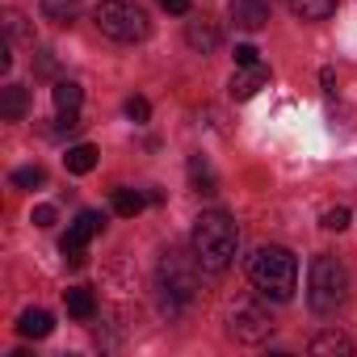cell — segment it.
Here are the masks:
<instances>
[{"instance_id": "cell-23", "label": "cell", "mask_w": 357, "mask_h": 357, "mask_svg": "<svg viewBox=\"0 0 357 357\" xmlns=\"http://www.w3.org/2000/svg\"><path fill=\"white\" fill-rule=\"evenodd\" d=\"M349 219H353V215H349L344 206H332V211H324V227H328V231H344V227H349Z\"/></svg>"}, {"instance_id": "cell-13", "label": "cell", "mask_w": 357, "mask_h": 357, "mask_svg": "<svg viewBox=\"0 0 357 357\" xmlns=\"http://www.w3.org/2000/svg\"><path fill=\"white\" fill-rule=\"evenodd\" d=\"M26 109H30V93L22 84H5V89H0V114H5L9 122H22Z\"/></svg>"}, {"instance_id": "cell-11", "label": "cell", "mask_w": 357, "mask_h": 357, "mask_svg": "<svg viewBox=\"0 0 357 357\" xmlns=\"http://www.w3.org/2000/svg\"><path fill=\"white\" fill-rule=\"evenodd\" d=\"M315 357H349L353 353V340L344 336V332H336V328H328V332H319V336H311V344H307Z\"/></svg>"}, {"instance_id": "cell-26", "label": "cell", "mask_w": 357, "mask_h": 357, "mask_svg": "<svg viewBox=\"0 0 357 357\" xmlns=\"http://www.w3.org/2000/svg\"><path fill=\"white\" fill-rule=\"evenodd\" d=\"M55 122H59L55 135H72V130H80V114H59Z\"/></svg>"}, {"instance_id": "cell-29", "label": "cell", "mask_w": 357, "mask_h": 357, "mask_svg": "<svg viewBox=\"0 0 357 357\" xmlns=\"http://www.w3.org/2000/svg\"><path fill=\"white\" fill-rule=\"evenodd\" d=\"M319 84H324V93H336V72L324 68V72H319Z\"/></svg>"}, {"instance_id": "cell-4", "label": "cell", "mask_w": 357, "mask_h": 357, "mask_svg": "<svg viewBox=\"0 0 357 357\" xmlns=\"http://www.w3.org/2000/svg\"><path fill=\"white\" fill-rule=\"evenodd\" d=\"M93 22L114 43H143L147 30H151L147 13L139 5H130V0H101V5L93 9Z\"/></svg>"}, {"instance_id": "cell-25", "label": "cell", "mask_w": 357, "mask_h": 357, "mask_svg": "<svg viewBox=\"0 0 357 357\" xmlns=\"http://www.w3.org/2000/svg\"><path fill=\"white\" fill-rule=\"evenodd\" d=\"M252 63H261V51L252 43H240L236 47V68H252Z\"/></svg>"}, {"instance_id": "cell-17", "label": "cell", "mask_w": 357, "mask_h": 357, "mask_svg": "<svg viewBox=\"0 0 357 357\" xmlns=\"http://www.w3.org/2000/svg\"><path fill=\"white\" fill-rule=\"evenodd\" d=\"M63 164H68V172L84 176V172H93V168H97V147H93V143H76V147H68Z\"/></svg>"}, {"instance_id": "cell-21", "label": "cell", "mask_w": 357, "mask_h": 357, "mask_svg": "<svg viewBox=\"0 0 357 357\" xmlns=\"http://www.w3.org/2000/svg\"><path fill=\"white\" fill-rule=\"evenodd\" d=\"M139 211H143V194L139 190H114V215L135 219Z\"/></svg>"}, {"instance_id": "cell-27", "label": "cell", "mask_w": 357, "mask_h": 357, "mask_svg": "<svg viewBox=\"0 0 357 357\" xmlns=\"http://www.w3.org/2000/svg\"><path fill=\"white\" fill-rule=\"evenodd\" d=\"M55 206H34V227H55Z\"/></svg>"}, {"instance_id": "cell-12", "label": "cell", "mask_w": 357, "mask_h": 357, "mask_svg": "<svg viewBox=\"0 0 357 357\" xmlns=\"http://www.w3.org/2000/svg\"><path fill=\"white\" fill-rule=\"evenodd\" d=\"M51 328H55V319H51V311H43V307H30V311L17 315V332H22L26 340H43V336H51Z\"/></svg>"}, {"instance_id": "cell-6", "label": "cell", "mask_w": 357, "mask_h": 357, "mask_svg": "<svg viewBox=\"0 0 357 357\" xmlns=\"http://www.w3.org/2000/svg\"><path fill=\"white\" fill-rule=\"evenodd\" d=\"M194 294H198L194 269H185L176 252H164V261H160V298H164V311H181L185 303H194Z\"/></svg>"}, {"instance_id": "cell-1", "label": "cell", "mask_w": 357, "mask_h": 357, "mask_svg": "<svg viewBox=\"0 0 357 357\" xmlns=\"http://www.w3.org/2000/svg\"><path fill=\"white\" fill-rule=\"evenodd\" d=\"M190 244H194V265L202 273H223L236 261L240 227H236V219L227 211H206V215H198Z\"/></svg>"}, {"instance_id": "cell-7", "label": "cell", "mask_w": 357, "mask_h": 357, "mask_svg": "<svg viewBox=\"0 0 357 357\" xmlns=\"http://www.w3.org/2000/svg\"><path fill=\"white\" fill-rule=\"evenodd\" d=\"M101 227H105V215L101 211H80L76 215V223H72V231L63 236V244H59V252H63V261L72 265V269H80L84 265V244L93 240V236H101Z\"/></svg>"}, {"instance_id": "cell-28", "label": "cell", "mask_w": 357, "mask_h": 357, "mask_svg": "<svg viewBox=\"0 0 357 357\" xmlns=\"http://www.w3.org/2000/svg\"><path fill=\"white\" fill-rule=\"evenodd\" d=\"M160 9H164V13H176V17H185V13H190V0H160Z\"/></svg>"}, {"instance_id": "cell-18", "label": "cell", "mask_w": 357, "mask_h": 357, "mask_svg": "<svg viewBox=\"0 0 357 357\" xmlns=\"http://www.w3.org/2000/svg\"><path fill=\"white\" fill-rule=\"evenodd\" d=\"M51 97H55V109H59V114H76L84 93H80V84H76V80H55Z\"/></svg>"}, {"instance_id": "cell-10", "label": "cell", "mask_w": 357, "mask_h": 357, "mask_svg": "<svg viewBox=\"0 0 357 357\" xmlns=\"http://www.w3.org/2000/svg\"><path fill=\"white\" fill-rule=\"evenodd\" d=\"M265 84H269V68H265V63H252V68H240V72L231 76L227 93H231V101H248V97H257Z\"/></svg>"}, {"instance_id": "cell-22", "label": "cell", "mask_w": 357, "mask_h": 357, "mask_svg": "<svg viewBox=\"0 0 357 357\" xmlns=\"http://www.w3.org/2000/svg\"><path fill=\"white\" fill-rule=\"evenodd\" d=\"M13 185H17V190H38V185H47V168H38V164L17 168V172H13Z\"/></svg>"}, {"instance_id": "cell-8", "label": "cell", "mask_w": 357, "mask_h": 357, "mask_svg": "<svg viewBox=\"0 0 357 357\" xmlns=\"http://www.w3.org/2000/svg\"><path fill=\"white\" fill-rule=\"evenodd\" d=\"M227 17H231L240 30H265V26H269V0H231V5H227Z\"/></svg>"}, {"instance_id": "cell-16", "label": "cell", "mask_w": 357, "mask_h": 357, "mask_svg": "<svg viewBox=\"0 0 357 357\" xmlns=\"http://www.w3.org/2000/svg\"><path fill=\"white\" fill-rule=\"evenodd\" d=\"M290 13L298 22H324L336 13V0H290Z\"/></svg>"}, {"instance_id": "cell-2", "label": "cell", "mask_w": 357, "mask_h": 357, "mask_svg": "<svg viewBox=\"0 0 357 357\" xmlns=\"http://www.w3.org/2000/svg\"><path fill=\"white\" fill-rule=\"evenodd\" d=\"M248 282L257 286V294H265L273 303H290L294 286H298V261H294V252L278 248V244H261L248 257Z\"/></svg>"}, {"instance_id": "cell-30", "label": "cell", "mask_w": 357, "mask_h": 357, "mask_svg": "<svg viewBox=\"0 0 357 357\" xmlns=\"http://www.w3.org/2000/svg\"><path fill=\"white\" fill-rule=\"evenodd\" d=\"M38 72H43V76H51V72H55V59H51V55H47V51H43V55H38Z\"/></svg>"}, {"instance_id": "cell-3", "label": "cell", "mask_w": 357, "mask_h": 357, "mask_svg": "<svg viewBox=\"0 0 357 357\" xmlns=\"http://www.w3.org/2000/svg\"><path fill=\"white\" fill-rule=\"evenodd\" d=\"M344 298H349V273H344V265L336 257L319 252L311 261V273H307V303H311V311L332 315Z\"/></svg>"}, {"instance_id": "cell-19", "label": "cell", "mask_w": 357, "mask_h": 357, "mask_svg": "<svg viewBox=\"0 0 357 357\" xmlns=\"http://www.w3.org/2000/svg\"><path fill=\"white\" fill-rule=\"evenodd\" d=\"M38 9H43V17H47V22L68 26V22L80 13V0H38Z\"/></svg>"}, {"instance_id": "cell-15", "label": "cell", "mask_w": 357, "mask_h": 357, "mask_svg": "<svg viewBox=\"0 0 357 357\" xmlns=\"http://www.w3.org/2000/svg\"><path fill=\"white\" fill-rule=\"evenodd\" d=\"M63 303H68V315H72V319H93V315H97V298H93L89 286H72V290L63 294Z\"/></svg>"}, {"instance_id": "cell-24", "label": "cell", "mask_w": 357, "mask_h": 357, "mask_svg": "<svg viewBox=\"0 0 357 357\" xmlns=\"http://www.w3.org/2000/svg\"><path fill=\"white\" fill-rule=\"evenodd\" d=\"M126 118H130V122H147V118H151L147 97H130V101H126Z\"/></svg>"}, {"instance_id": "cell-9", "label": "cell", "mask_w": 357, "mask_h": 357, "mask_svg": "<svg viewBox=\"0 0 357 357\" xmlns=\"http://www.w3.org/2000/svg\"><path fill=\"white\" fill-rule=\"evenodd\" d=\"M185 43H190L198 55H211V51H219L223 30H219V22H211V17H194V22H185Z\"/></svg>"}, {"instance_id": "cell-5", "label": "cell", "mask_w": 357, "mask_h": 357, "mask_svg": "<svg viewBox=\"0 0 357 357\" xmlns=\"http://www.w3.org/2000/svg\"><path fill=\"white\" fill-rule=\"evenodd\" d=\"M227 332H231L240 344H261V340H269L273 319H269V311H265L261 303L236 298V303H227Z\"/></svg>"}, {"instance_id": "cell-14", "label": "cell", "mask_w": 357, "mask_h": 357, "mask_svg": "<svg viewBox=\"0 0 357 357\" xmlns=\"http://www.w3.org/2000/svg\"><path fill=\"white\" fill-rule=\"evenodd\" d=\"M190 185L198 194H219V176H215L206 155H190Z\"/></svg>"}, {"instance_id": "cell-20", "label": "cell", "mask_w": 357, "mask_h": 357, "mask_svg": "<svg viewBox=\"0 0 357 357\" xmlns=\"http://www.w3.org/2000/svg\"><path fill=\"white\" fill-rule=\"evenodd\" d=\"M5 34H9V43H26V47H34V30L26 26V17H22L17 9L5 13Z\"/></svg>"}]
</instances>
